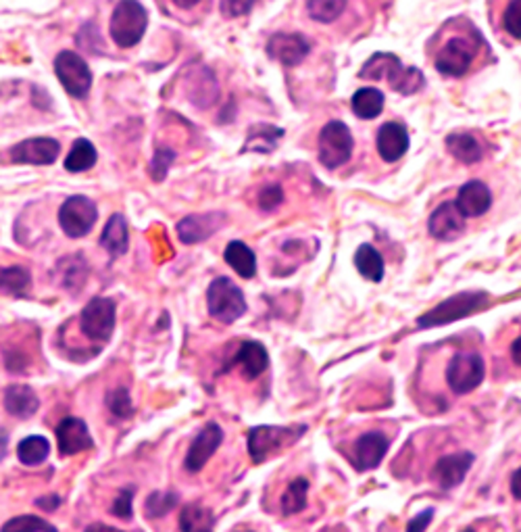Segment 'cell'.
Listing matches in <instances>:
<instances>
[{
	"label": "cell",
	"instance_id": "6da1fadb",
	"mask_svg": "<svg viewBox=\"0 0 521 532\" xmlns=\"http://www.w3.org/2000/svg\"><path fill=\"white\" fill-rule=\"evenodd\" d=\"M361 78L365 79H386L391 89L401 94H415L422 90L423 74L417 68H405L399 57L391 53H376L363 65Z\"/></svg>",
	"mask_w": 521,
	"mask_h": 532
},
{
	"label": "cell",
	"instance_id": "7a4b0ae2",
	"mask_svg": "<svg viewBox=\"0 0 521 532\" xmlns=\"http://www.w3.org/2000/svg\"><path fill=\"white\" fill-rule=\"evenodd\" d=\"M149 26V13L138 0H121L111 17V38L117 47L130 48L142 40Z\"/></svg>",
	"mask_w": 521,
	"mask_h": 532
},
{
	"label": "cell",
	"instance_id": "3957f363",
	"mask_svg": "<svg viewBox=\"0 0 521 532\" xmlns=\"http://www.w3.org/2000/svg\"><path fill=\"white\" fill-rule=\"evenodd\" d=\"M488 303V295L480 293V290H474V293H459L446 301L438 303L434 309H430L428 313L417 319L420 328H436V326H446L451 322H457V319H464L472 313L480 311L484 305Z\"/></svg>",
	"mask_w": 521,
	"mask_h": 532
},
{
	"label": "cell",
	"instance_id": "277c9868",
	"mask_svg": "<svg viewBox=\"0 0 521 532\" xmlns=\"http://www.w3.org/2000/svg\"><path fill=\"white\" fill-rule=\"evenodd\" d=\"M209 313L219 322L234 324L246 313L245 293L230 278H215L207 290Z\"/></svg>",
	"mask_w": 521,
	"mask_h": 532
},
{
	"label": "cell",
	"instance_id": "5b68a950",
	"mask_svg": "<svg viewBox=\"0 0 521 532\" xmlns=\"http://www.w3.org/2000/svg\"><path fill=\"white\" fill-rule=\"evenodd\" d=\"M300 433H305V426H256L248 433V454L255 464H263L284 447H290Z\"/></svg>",
	"mask_w": 521,
	"mask_h": 532
},
{
	"label": "cell",
	"instance_id": "8992f818",
	"mask_svg": "<svg viewBox=\"0 0 521 532\" xmlns=\"http://www.w3.org/2000/svg\"><path fill=\"white\" fill-rule=\"evenodd\" d=\"M355 141L347 123L329 121L319 134V162L328 170H336L350 162Z\"/></svg>",
	"mask_w": 521,
	"mask_h": 532
},
{
	"label": "cell",
	"instance_id": "52a82bcc",
	"mask_svg": "<svg viewBox=\"0 0 521 532\" xmlns=\"http://www.w3.org/2000/svg\"><path fill=\"white\" fill-rule=\"evenodd\" d=\"M486 376V363L475 351H459L446 368V382L457 395H467L478 389Z\"/></svg>",
	"mask_w": 521,
	"mask_h": 532
},
{
	"label": "cell",
	"instance_id": "ba28073f",
	"mask_svg": "<svg viewBox=\"0 0 521 532\" xmlns=\"http://www.w3.org/2000/svg\"><path fill=\"white\" fill-rule=\"evenodd\" d=\"M115 316L117 305L109 297H94L90 303L82 309L79 316V328L82 334L92 342H107L111 340L115 330Z\"/></svg>",
	"mask_w": 521,
	"mask_h": 532
},
{
	"label": "cell",
	"instance_id": "9c48e42d",
	"mask_svg": "<svg viewBox=\"0 0 521 532\" xmlns=\"http://www.w3.org/2000/svg\"><path fill=\"white\" fill-rule=\"evenodd\" d=\"M55 74L71 97L84 99L92 89V71L88 63L73 50H63L55 59Z\"/></svg>",
	"mask_w": 521,
	"mask_h": 532
},
{
	"label": "cell",
	"instance_id": "30bf717a",
	"mask_svg": "<svg viewBox=\"0 0 521 532\" xmlns=\"http://www.w3.org/2000/svg\"><path fill=\"white\" fill-rule=\"evenodd\" d=\"M99 217L97 203L88 196H69L58 209V224L69 238H82L94 228Z\"/></svg>",
	"mask_w": 521,
	"mask_h": 532
},
{
	"label": "cell",
	"instance_id": "8fae6325",
	"mask_svg": "<svg viewBox=\"0 0 521 532\" xmlns=\"http://www.w3.org/2000/svg\"><path fill=\"white\" fill-rule=\"evenodd\" d=\"M474 61V47L472 42L465 38H451L446 45L440 48L436 57V69L440 74L461 78L467 74Z\"/></svg>",
	"mask_w": 521,
	"mask_h": 532
},
{
	"label": "cell",
	"instance_id": "7c38bea8",
	"mask_svg": "<svg viewBox=\"0 0 521 532\" xmlns=\"http://www.w3.org/2000/svg\"><path fill=\"white\" fill-rule=\"evenodd\" d=\"M222 443H224V430L219 428L215 422H211V424H207L201 433H198L193 444H190L186 459H183V468H186L188 472H201Z\"/></svg>",
	"mask_w": 521,
	"mask_h": 532
},
{
	"label": "cell",
	"instance_id": "4fadbf2b",
	"mask_svg": "<svg viewBox=\"0 0 521 532\" xmlns=\"http://www.w3.org/2000/svg\"><path fill=\"white\" fill-rule=\"evenodd\" d=\"M58 144L55 138H27L11 149V162L26 165H50L57 162Z\"/></svg>",
	"mask_w": 521,
	"mask_h": 532
},
{
	"label": "cell",
	"instance_id": "5bb4252c",
	"mask_svg": "<svg viewBox=\"0 0 521 532\" xmlns=\"http://www.w3.org/2000/svg\"><path fill=\"white\" fill-rule=\"evenodd\" d=\"M474 454L472 451H459V454H451L438 459L434 472H432V478L434 483L444 488V491H451V488L459 486L464 483L467 472L472 470L474 464Z\"/></svg>",
	"mask_w": 521,
	"mask_h": 532
},
{
	"label": "cell",
	"instance_id": "9a60e30c",
	"mask_svg": "<svg viewBox=\"0 0 521 532\" xmlns=\"http://www.w3.org/2000/svg\"><path fill=\"white\" fill-rule=\"evenodd\" d=\"M309 50V42L300 34H274L267 42V55L271 59L286 65V68H295V65L303 63Z\"/></svg>",
	"mask_w": 521,
	"mask_h": 532
},
{
	"label": "cell",
	"instance_id": "2e32d148",
	"mask_svg": "<svg viewBox=\"0 0 521 532\" xmlns=\"http://www.w3.org/2000/svg\"><path fill=\"white\" fill-rule=\"evenodd\" d=\"M465 220L467 217L461 214L459 207L454 205V201H449V203H443V205L432 214L428 222V230L436 240H444V243H449V240H454L464 235Z\"/></svg>",
	"mask_w": 521,
	"mask_h": 532
},
{
	"label": "cell",
	"instance_id": "e0dca14e",
	"mask_svg": "<svg viewBox=\"0 0 521 532\" xmlns=\"http://www.w3.org/2000/svg\"><path fill=\"white\" fill-rule=\"evenodd\" d=\"M57 441L58 451H61L63 457L78 455L82 454V451L94 447L90 430H88L86 422L79 418H65L61 424L57 426Z\"/></svg>",
	"mask_w": 521,
	"mask_h": 532
},
{
	"label": "cell",
	"instance_id": "ac0fdd59",
	"mask_svg": "<svg viewBox=\"0 0 521 532\" xmlns=\"http://www.w3.org/2000/svg\"><path fill=\"white\" fill-rule=\"evenodd\" d=\"M388 447H391V441L386 439L381 433H367L363 436H359L355 443V468L359 472H367L378 468L384 459Z\"/></svg>",
	"mask_w": 521,
	"mask_h": 532
},
{
	"label": "cell",
	"instance_id": "d6986e66",
	"mask_svg": "<svg viewBox=\"0 0 521 532\" xmlns=\"http://www.w3.org/2000/svg\"><path fill=\"white\" fill-rule=\"evenodd\" d=\"M454 205L459 207L465 217H480L493 207V193H490V188L484 182L472 180L461 186Z\"/></svg>",
	"mask_w": 521,
	"mask_h": 532
},
{
	"label": "cell",
	"instance_id": "ffe728a7",
	"mask_svg": "<svg viewBox=\"0 0 521 532\" xmlns=\"http://www.w3.org/2000/svg\"><path fill=\"white\" fill-rule=\"evenodd\" d=\"M409 151V132L402 123H384L378 132V152L386 163H394Z\"/></svg>",
	"mask_w": 521,
	"mask_h": 532
},
{
	"label": "cell",
	"instance_id": "44dd1931",
	"mask_svg": "<svg viewBox=\"0 0 521 532\" xmlns=\"http://www.w3.org/2000/svg\"><path fill=\"white\" fill-rule=\"evenodd\" d=\"M224 224L222 214L207 215H188L178 224V236L183 245H196L215 235L219 225Z\"/></svg>",
	"mask_w": 521,
	"mask_h": 532
},
{
	"label": "cell",
	"instance_id": "7402d4cb",
	"mask_svg": "<svg viewBox=\"0 0 521 532\" xmlns=\"http://www.w3.org/2000/svg\"><path fill=\"white\" fill-rule=\"evenodd\" d=\"M234 366H240L245 378L255 381V378H259L269 368V355L266 347L256 340L242 342L236 357H234Z\"/></svg>",
	"mask_w": 521,
	"mask_h": 532
},
{
	"label": "cell",
	"instance_id": "603a6c76",
	"mask_svg": "<svg viewBox=\"0 0 521 532\" xmlns=\"http://www.w3.org/2000/svg\"><path fill=\"white\" fill-rule=\"evenodd\" d=\"M38 395L26 384H13L5 391V410L19 420H27L38 412Z\"/></svg>",
	"mask_w": 521,
	"mask_h": 532
},
{
	"label": "cell",
	"instance_id": "cb8c5ba5",
	"mask_svg": "<svg viewBox=\"0 0 521 532\" xmlns=\"http://www.w3.org/2000/svg\"><path fill=\"white\" fill-rule=\"evenodd\" d=\"M100 246L107 249L111 257H121L126 255L130 246V235H128V222L121 214L111 215L100 235Z\"/></svg>",
	"mask_w": 521,
	"mask_h": 532
},
{
	"label": "cell",
	"instance_id": "d4e9b609",
	"mask_svg": "<svg viewBox=\"0 0 521 532\" xmlns=\"http://www.w3.org/2000/svg\"><path fill=\"white\" fill-rule=\"evenodd\" d=\"M224 259H225V264L240 276V278L248 280L256 274L255 253L248 249L245 243H240V240H232V243L225 246Z\"/></svg>",
	"mask_w": 521,
	"mask_h": 532
},
{
	"label": "cell",
	"instance_id": "484cf974",
	"mask_svg": "<svg viewBox=\"0 0 521 532\" xmlns=\"http://www.w3.org/2000/svg\"><path fill=\"white\" fill-rule=\"evenodd\" d=\"M355 267L367 280H371V282L384 280V274H386L384 259H381V255L376 246H371V245L359 246L355 253Z\"/></svg>",
	"mask_w": 521,
	"mask_h": 532
},
{
	"label": "cell",
	"instance_id": "4316f807",
	"mask_svg": "<svg viewBox=\"0 0 521 532\" xmlns=\"http://www.w3.org/2000/svg\"><path fill=\"white\" fill-rule=\"evenodd\" d=\"M350 107L359 120H376L384 111V94L378 89H361L352 94Z\"/></svg>",
	"mask_w": 521,
	"mask_h": 532
},
{
	"label": "cell",
	"instance_id": "83f0119b",
	"mask_svg": "<svg viewBox=\"0 0 521 532\" xmlns=\"http://www.w3.org/2000/svg\"><path fill=\"white\" fill-rule=\"evenodd\" d=\"M57 272L61 287L76 293L78 288L84 287V282L88 278V264L84 257H79V255H71V257H65L61 264H58Z\"/></svg>",
	"mask_w": 521,
	"mask_h": 532
},
{
	"label": "cell",
	"instance_id": "f1b7e54d",
	"mask_svg": "<svg viewBox=\"0 0 521 532\" xmlns=\"http://www.w3.org/2000/svg\"><path fill=\"white\" fill-rule=\"evenodd\" d=\"M97 159L99 152L94 149V144L90 141H86V138H78V141L73 142L68 159H65V170L71 173L88 172L90 167H94V163H97Z\"/></svg>",
	"mask_w": 521,
	"mask_h": 532
},
{
	"label": "cell",
	"instance_id": "f546056e",
	"mask_svg": "<svg viewBox=\"0 0 521 532\" xmlns=\"http://www.w3.org/2000/svg\"><path fill=\"white\" fill-rule=\"evenodd\" d=\"M446 149L451 151V155L454 159H459L461 163H478L484 151L480 147V142L475 141L472 134H451L446 138Z\"/></svg>",
	"mask_w": 521,
	"mask_h": 532
},
{
	"label": "cell",
	"instance_id": "4dcf8cb0",
	"mask_svg": "<svg viewBox=\"0 0 521 532\" xmlns=\"http://www.w3.org/2000/svg\"><path fill=\"white\" fill-rule=\"evenodd\" d=\"M50 454V443L48 439H44V436H27V439L21 441L17 444V457L21 464L26 465H38L42 464L44 459L48 457Z\"/></svg>",
	"mask_w": 521,
	"mask_h": 532
},
{
	"label": "cell",
	"instance_id": "1f68e13d",
	"mask_svg": "<svg viewBox=\"0 0 521 532\" xmlns=\"http://www.w3.org/2000/svg\"><path fill=\"white\" fill-rule=\"evenodd\" d=\"M307 493H309V483L305 478H295L282 495V514L295 516L303 512L307 506Z\"/></svg>",
	"mask_w": 521,
	"mask_h": 532
},
{
	"label": "cell",
	"instance_id": "d6a6232c",
	"mask_svg": "<svg viewBox=\"0 0 521 532\" xmlns=\"http://www.w3.org/2000/svg\"><path fill=\"white\" fill-rule=\"evenodd\" d=\"M282 136H284V132H282V130H277V128L255 126L251 130V134H248L245 151L253 149L256 152H271L276 149V144H277V141H280Z\"/></svg>",
	"mask_w": 521,
	"mask_h": 532
},
{
	"label": "cell",
	"instance_id": "836d02e7",
	"mask_svg": "<svg viewBox=\"0 0 521 532\" xmlns=\"http://www.w3.org/2000/svg\"><path fill=\"white\" fill-rule=\"evenodd\" d=\"M29 282H32V276H29L26 267L11 266V267L0 269V288H3L5 293L24 295L29 287Z\"/></svg>",
	"mask_w": 521,
	"mask_h": 532
},
{
	"label": "cell",
	"instance_id": "e575fe53",
	"mask_svg": "<svg viewBox=\"0 0 521 532\" xmlns=\"http://www.w3.org/2000/svg\"><path fill=\"white\" fill-rule=\"evenodd\" d=\"M344 9H347V0H309L307 3L311 19L321 21V24H332L342 16Z\"/></svg>",
	"mask_w": 521,
	"mask_h": 532
},
{
	"label": "cell",
	"instance_id": "d590c367",
	"mask_svg": "<svg viewBox=\"0 0 521 532\" xmlns=\"http://www.w3.org/2000/svg\"><path fill=\"white\" fill-rule=\"evenodd\" d=\"M213 524H215V517H213L207 507L186 506L182 509L180 516L182 530H211Z\"/></svg>",
	"mask_w": 521,
	"mask_h": 532
},
{
	"label": "cell",
	"instance_id": "8d00e7d4",
	"mask_svg": "<svg viewBox=\"0 0 521 532\" xmlns=\"http://www.w3.org/2000/svg\"><path fill=\"white\" fill-rule=\"evenodd\" d=\"M175 503H178V495L175 493H152L144 506L146 516L152 517V520H159V517L172 512Z\"/></svg>",
	"mask_w": 521,
	"mask_h": 532
},
{
	"label": "cell",
	"instance_id": "74e56055",
	"mask_svg": "<svg viewBox=\"0 0 521 532\" xmlns=\"http://www.w3.org/2000/svg\"><path fill=\"white\" fill-rule=\"evenodd\" d=\"M107 407L111 410L113 415H117V418H121V420H128L131 418V413H134V405H131L128 389H115L109 392Z\"/></svg>",
	"mask_w": 521,
	"mask_h": 532
},
{
	"label": "cell",
	"instance_id": "f35d334b",
	"mask_svg": "<svg viewBox=\"0 0 521 532\" xmlns=\"http://www.w3.org/2000/svg\"><path fill=\"white\" fill-rule=\"evenodd\" d=\"M5 532H11V530H17V532H27V530H57L53 524L44 522L42 517H36V516H19V517H13L3 527Z\"/></svg>",
	"mask_w": 521,
	"mask_h": 532
},
{
	"label": "cell",
	"instance_id": "ab89813d",
	"mask_svg": "<svg viewBox=\"0 0 521 532\" xmlns=\"http://www.w3.org/2000/svg\"><path fill=\"white\" fill-rule=\"evenodd\" d=\"M175 159V152L172 149H157L155 151V157H152V162L149 165V172H151V178L155 182L165 180L167 172H170V167Z\"/></svg>",
	"mask_w": 521,
	"mask_h": 532
},
{
	"label": "cell",
	"instance_id": "60d3db41",
	"mask_svg": "<svg viewBox=\"0 0 521 532\" xmlns=\"http://www.w3.org/2000/svg\"><path fill=\"white\" fill-rule=\"evenodd\" d=\"M503 26L507 34H511L516 40H521V0H511L505 9Z\"/></svg>",
	"mask_w": 521,
	"mask_h": 532
},
{
	"label": "cell",
	"instance_id": "b9f144b4",
	"mask_svg": "<svg viewBox=\"0 0 521 532\" xmlns=\"http://www.w3.org/2000/svg\"><path fill=\"white\" fill-rule=\"evenodd\" d=\"M131 499H134V488H121L120 495H117L113 506H111V514H115L117 517H121V520H130L131 514H134Z\"/></svg>",
	"mask_w": 521,
	"mask_h": 532
},
{
	"label": "cell",
	"instance_id": "7bdbcfd3",
	"mask_svg": "<svg viewBox=\"0 0 521 532\" xmlns=\"http://www.w3.org/2000/svg\"><path fill=\"white\" fill-rule=\"evenodd\" d=\"M256 0H222L219 9H222L224 17H242L253 11Z\"/></svg>",
	"mask_w": 521,
	"mask_h": 532
},
{
	"label": "cell",
	"instance_id": "ee69618b",
	"mask_svg": "<svg viewBox=\"0 0 521 532\" xmlns=\"http://www.w3.org/2000/svg\"><path fill=\"white\" fill-rule=\"evenodd\" d=\"M282 201H284V193H282V188L277 184L266 186L261 191V194H259V207L263 211H274L276 207L282 205Z\"/></svg>",
	"mask_w": 521,
	"mask_h": 532
},
{
	"label": "cell",
	"instance_id": "f6af8a7d",
	"mask_svg": "<svg viewBox=\"0 0 521 532\" xmlns=\"http://www.w3.org/2000/svg\"><path fill=\"white\" fill-rule=\"evenodd\" d=\"M432 516H434V509H425L423 514H420L415 517V520H411L407 524V528L409 530H425V528H428L430 520H432Z\"/></svg>",
	"mask_w": 521,
	"mask_h": 532
},
{
	"label": "cell",
	"instance_id": "bcb514c9",
	"mask_svg": "<svg viewBox=\"0 0 521 532\" xmlns=\"http://www.w3.org/2000/svg\"><path fill=\"white\" fill-rule=\"evenodd\" d=\"M36 506L42 507V509H48V512H53V509L61 506V499H58L57 495H53V497H40L38 501H36Z\"/></svg>",
	"mask_w": 521,
	"mask_h": 532
},
{
	"label": "cell",
	"instance_id": "7dc6e473",
	"mask_svg": "<svg viewBox=\"0 0 521 532\" xmlns=\"http://www.w3.org/2000/svg\"><path fill=\"white\" fill-rule=\"evenodd\" d=\"M511 493L513 497L521 501V468L511 476Z\"/></svg>",
	"mask_w": 521,
	"mask_h": 532
},
{
	"label": "cell",
	"instance_id": "c3c4849f",
	"mask_svg": "<svg viewBox=\"0 0 521 532\" xmlns=\"http://www.w3.org/2000/svg\"><path fill=\"white\" fill-rule=\"evenodd\" d=\"M511 357H513V361H516L517 366L521 368V337H517L516 340H513V345H511Z\"/></svg>",
	"mask_w": 521,
	"mask_h": 532
},
{
	"label": "cell",
	"instance_id": "681fc988",
	"mask_svg": "<svg viewBox=\"0 0 521 532\" xmlns=\"http://www.w3.org/2000/svg\"><path fill=\"white\" fill-rule=\"evenodd\" d=\"M6 444H9V434H6V430H0V462L6 455Z\"/></svg>",
	"mask_w": 521,
	"mask_h": 532
},
{
	"label": "cell",
	"instance_id": "f907efd6",
	"mask_svg": "<svg viewBox=\"0 0 521 532\" xmlns=\"http://www.w3.org/2000/svg\"><path fill=\"white\" fill-rule=\"evenodd\" d=\"M173 3L182 6V9H193V6H196L201 0H173Z\"/></svg>",
	"mask_w": 521,
	"mask_h": 532
},
{
	"label": "cell",
	"instance_id": "816d5d0a",
	"mask_svg": "<svg viewBox=\"0 0 521 532\" xmlns=\"http://www.w3.org/2000/svg\"><path fill=\"white\" fill-rule=\"evenodd\" d=\"M88 530H115V528L105 527V524H92V527H88Z\"/></svg>",
	"mask_w": 521,
	"mask_h": 532
}]
</instances>
